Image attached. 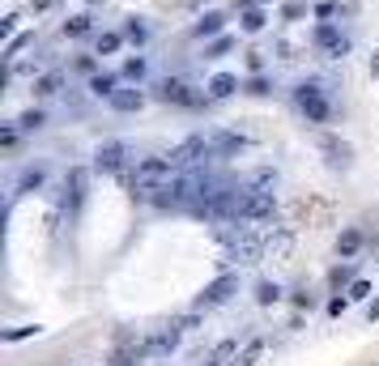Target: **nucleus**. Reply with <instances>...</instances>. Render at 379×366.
<instances>
[{
	"label": "nucleus",
	"mask_w": 379,
	"mask_h": 366,
	"mask_svg": "<svg viewBox=\"0 0 379 366\" xmlns=\"http://www.w3.org/2000/svg\"><path fill=\"white\" fill-rule=\"evenodd\" d=\"M226 226H230V230H222V247H226V255H230V260H239V265H256L260 251H264L260 234H251L247 226H239V230H235V222H226Z\"/></svg>",
	"instance_id": "1"
},
{
	"label": "nucleus",
	"mask_w": 379,
	"mask_h": 366,
	"mask_svg": "<svg viewBox=\"0 0 379 366\" xmlns=\"http://www.w3.org/2000/svg\"><path fill=\"white\" fill-rule=\"evenodd\" d=\"M273 213H277V196L268 192V188H251V192L239 196V213H235V222H268Z\"/></svg>",
	"instance_id": "2"
},
{
	"label": "nucleus",
	"mask_w": 379,
	"mask_h": 366,
	"mask_svg": "<svg viewBox=\"0 0 379 366\" xmlns=\"http://www.w3.org/2000/svg\"><path fill=\"white\" fill-rule=\"evenodd\" d=\"M175 179V167H171V158H141L137 162V196H145V192H158V188H167Z\"/></svg>",
	"instance_id": "3"
},
{
	"label": "nucleus",
	"mask_w": 379,
	"mask_h": 366,
	"mask_svg": "<svg viewBox=\"0 0 379 366\" xmlns=\"http://www.w3.org/2000/svg\"><path fill=\"white\" fill-rule=\"evenodd\" d=\"M209 153H213V141H209V136H188V141H179V145L167 153V158H171L175 171H196Z\"/></svg>",
	"instance_id": "4"
},
{
	"label": "nucleus",
	"mask_w": 379,
	"mask_h": 366,
	"mask_svg": "<svg viewBox=\"0 0 379 366\" xmlns=\"http://www.w3.org/2000/svg\"><path fill=\"white\" fill-rule=\"evenodd\" d=\"M298 107H303V115L311 120V124H329V115H333V107H329V98H324V90L319 85H298Z\"/></svg>",
	"instance_id": "5"
},
{
	"label": "nucleus",
	"mask_w": 379,
	"mask_h": 366,
	"mask_svg": "<svg viewBox=\"0 0 379 366\" xmlns=\"http://www.w3.org/2000/svg\"><path fill=\"white\" fill-rule=\"evenodd\" d=\"M315 47H319V56H329V60H341L345 51H350V38L333 26V22H319L315 30Z\"/></svg>",
	"instance_id": "6"
},
{
	"label": "nucleus",
	"mask_w": 379,
	"mask_h": 366,
	"mask_svg": "<svg viewBox=\"0 0 379 366\" xmlns=\"http://www.w3.org/2000/svg\"><path fill=\"white\" fill-rule=\"evenodd\" d=\"M153 94L162 98V102H175V107H196V94H192V85L188 81H179V77H162L158 85H153Z\"/></svg>",
	"instance_id": "7"
},
{
	"label": "nucleus",
	"mask_w": 379,
	"mask_h": 366,
	"mask_svg": "<svg viewBox=\"0 0 379 366\" xmlns=\"http://www.w3.org/2000/svg\"><path fill=\"white\" fill-rule=\"evenodd\" d=\"M235 290H239V277H230V273H226V277H218L213 286H205V294L196 298V307H200V311H205V307H218V302H226Z\"/></svg>",
	"instance_id": "8"
},
{
	"label": "nucleus",
	"mask_w": 379,
	"mask_h": 366,
	"mask_svg": "<svg viewBox=\"0 0 379 366\" xmlns=\"http://www.w3.org/2000/svg\"><path fill=\"white\" fill-rule=\"evenodd\" d=\"M94 167H98V171H120V167H124V145H120V141H106V145H98V153H94Z\"/></svg>",
	"instance_id": "9"
},
{
	"label": "nucleus",
	"mask_w": 379,
	"mask_h": 366,
	"mask_svg": "<svg viewBox=\"0 0 379 366\" xmlns=\"http://www.w3.org/2000/svg\"><path fill=\"white\" fill-rule=\"evenodd\" d=\"M175 345H179V328H175V324H171V328H158V332L145 341V349H149V353H171Z\"/></svg>",
	"instance_id": "10"
},
{
	"label": "nucleus",
	"mask_w": 379,
	"mask_h": 366,
	"mask_svg": "<svg viewBox=\"0 0 379 366\" xmlns=\"http://www.w3.org/2000/svg\"><path fill=\"white\" fill-rule=\"evenodd\" d=\"M239 90V77L235 73H213L209 77V98H230Z\"/></svg>",
	"instance_id": "11"
},
{
	"label": "nucleus",
	"mask_w": 379,
	"mask_h": 366,
	"mask_svg": "<svg viewBox=\"0 0 379 366\" xmlns=\"http://www.w3.org/2000/svg\"><path fill=\"white\" fill-rule=\"evenodd\" d=\"M141 102H145L141 90H116V94H111V107H116V111H141Z\"/></svg>",
	"instance_id": "12"
},
{
	"label": "nucleus",
	"mask_w": 379,
	"mask_h": 366,
	"mask_svg": "<svg viewBox=\"0 0 379 366\" xmlns=\"http://www.w3.org/2000/svg\"><path fill=\"white\" fill-rule=\"evenodd\" d=\"M116 85H120L116 73H94V77H90V94H94V98H111Z\"/></svg>",
	"instance_id": "13"
},
{
	"label": "nucleus",
	"mask_w": 379,
	"mask_h": 366,
	"mask_svg": "<svg viewBox=\"0 0 379 366\" xmlns=\"http://www.w3.org/2000/svg\"><path fill=\"white\" fill-rule=\"evenodd\" d=\"M81 200H85V171L77 167L69 171V209H81Z\"/></svg>",
	"instance_id": "14"
},
{
	"label": "nucleus",
	"mask_w": 379,
	"mask_h": 366,
	"mask_svg": "<svg viewBox=\"0 0 379 366\" xmlns=\"http://www.w3.org/2000/svg\"><path fill=\"white\" fill-rule=\"evenodd\" d=\"M213 149H218V153H235V149H243V136L239 132H218V136H213Z\"/></svg>",
	"instance_id": "15"
},
{
	"label": "nucleus",
	"mask_w": 379,
	"mask_h": 366,
	"mask_svg": "<svg viewBox=\"0 0 379 366\" xmlns=\"http://www.w3.org/2000/svg\"><path fill=\"white\" fill-rule=\"evenodd\" d=\"M358 247H362V234H358V230H345V234L337 239V251H341L345 260H350V255H358Z\"/></svg>",
	"instance_id": "16"
},
{
	"label": "nucleus",
	"mask_w": 379,
	"mask_h": 366,
	"mask_svg": "<svg viewBox=\"0 0 379 366\" xmlns=\"http://www.w3.org/2000/svg\"><path fill=\"white\" fill-rule=\"evenodd\" d=\"M218 30H222V13H205L196 22V38H209V34H218Z\"/></svg>",
	"instance_id": "17"
},
{
	"label": "nucleus",
	"mask_w": 379,
	"mask_h": 366,
	"mask_svg": "<svg viewBox=\"0 0 379 366\" xmlns=\"http://www.w3.org/2000/svg\"><path fill=\"white\" fill-rule=\"evenodd\" d=\"M60 85H64V77H60V73H47V77H39V81H34V94H43V98H47V94H60Z\"/></svg>",
	"instance_id": "18"
},
{
	"label": "nucleus",
	"mask_w": 379,
	"mask_h": 366,
	"mask_svg": "<svg viewBox=\"0 0 379 366\" xmlns=\"http://www.w3.org/2000/svg\"><path fill=\"white\" fill-rule=\"evenodd\" d=\"M264 22H268V13H264V9H256V5H251V9L243 13V30H247V34H256V30H264Z\"/></svg>",
	"instance_id": "19"
},
{
	"label": "nucleus",
	"mask_w": 379,
	"mask_h": 366,
	"mask_svg": "<svg viewBox=\"0 0 379 366\" xmlns=\"http://www.w3.org/2000/svg\"><path fill=\"white\" fill-rule=\"evenodd\" d=\"M90 30H94L90 17H69V22H64V34H69V38H85Z\"/></svg>",
	"instance_id": "20"
},
{
	"label": "nucleus",
	"mask_w": 379,
	"mask_h": 366,
	"mask_svg": "<svg viewBox=\"0 0 379 366\" xmlns=\"http://www.w3.org/2000/svg\"><path fill=\"white\" fill-rule=\"evenodd\" d=\"M277 298H282V290H277L273 281H260V286H256V302L268 307V302H277Z\"/></svg>",
	"instance_id": "21"
},
{
	"label": "nucleus",
	"mask_w": 379,
	"mask_h": 366,
	"mask_svg": "<svg viewBox=\"0 0 379 366\" xmlns=\"http://www.w3.org/2000/svg\"><path fill=\"white\" fill-rule=\"evenodd\" d=\"M260 353H264V341H251V345L239 353V362H235V366H256V358H260Z\"/></svg>",
	"instance_id": "22"
},
{
	"label": "nucleus",
	"mask_w": 379,
	"mask_h": 366,
	"mask_svg": "<svg viewBox=\"0 0 379 366\" xmlns=\"http://www.w3.org/2000/svg\"><path fill=\"white\" fill-rule=\"evenodd\" d=\"M120 34H98V56H111V51H120Z\"/></svg>",
	"instance_id": "23"
},
{
	"label": "nucleus",
	"mask_w": 379,
	"mask_h": 366,
	"mask_svg": "<svg viewBox=\"0 0 379 366\" xmlns=\"http://www.w3.org/2000/svg\"><path fill=\"white\" fill-rule=\"evenodd\" d=\"M18 128H22V132H34V128H43V111H26V115L18 120Z\"/></svg>",
	"instance_id": "24"
},
{
	"label": "nucleus",
	"mask_w": 379,
	"mask_h": 366,
	"mask_svg": "<svg viewBox=\"0 0 379 366\" xmlns=\"http://www.w3.org/2000/svg\"><path fill=\"white\" fill-rule=\"evenodd\" d=\"M26 43H30V34H18V38H9V47H5V60H18Z\"/></svg>",
	"instance_id": "25"
},
{
	"label": "nucleus",
	"mask_w": 379,
	"mask_h": 366,
	"mask_svg": "<svg viewBox=\"0 0 379 366\" xmlns=\"http://www.w3.org/2000/svg\"><path fill=\"white\" fill-rule=\"evenodd\" d=\"M39 183H43V171H26L22 175V192H34Z\"/></svg>",
	"instance_id": "26"
},
{
	"label": "nucleus",
	"mask_w": 379,
	"mask_h": 366,
	"mask_svg": "<svg viewBox=\"0 0 379 366\" xmlns=\"http://www.w3.org/2000/svg\"><path fill=\"white\" fill-rule=\"evenodd\" d=\"M39 332H43V328L30 324V328H13V332H5V341H26V337H39Z\"/></svg>",
	"instance_id": "27"
},
{
	"label": "nucleus",
	"mask_w": 379,
	"mask_h": 366,
	"mask_svg": "<svg viewBox=\"0 0 379 366\" xmlns=\"http://www.w3.org/2000/svg\"><path fill=\"white\" fill-rule=\"evenodd\" d=\"M124 73H128L132 81H137V77H145V60H141V56H137V60H128V64H124Z\"/></svg>",
	"instance_id": "28"
},
{
	"label": "nucleus",
	"mask_w": 379,
	"mask_h": 366,
	"mask_svg": "<svg viewBox=\"0 0 379 366\" xmlns=\"http://www.w3.org/2000/svg\"><path fill=\"white\" fill-rule=\"evenodd\" d=\"M226 51H230V38H218V43H213V47H209V60H218V56H226Z\"/></svg>",
	"instance_id": "29"
},
{
	"label": "nucleus",
	"mask_w": 379,
	"mask_h": 366,
	"mask_svg": "<svg viewBox=\"0 0 379 366\" xmlns=\"http://www.w3.org/2000/svg\"><path fill=\"white\" fill-rule=\"evenodd\" d=\"M124 34H128L132 43H145V26H141V22H128V30H124Z\"/></svg>",
	"instance_id": "30"
},
{
	"label": "nucleus",
	"mask_w": 379,
	"mask_h": 366,
	"mask_svg": "<svg viewBox=\"0 0 379 366\" xmlns=\"http://www.w3.org/2000/svg\"><path fill=\"white\" fill-rule=\"evenodd\" d=\"M366 294H371V281H354L350 286V298H366Z\"/></svg>",
	"instance_id": "31"
},
{
	"label": "nucleus",
	"mask_w": 379,
	"mask_h": 366,
	"mask_svg": "<svg viewBox=\"0 0 379 366\" xmlns=\"http://www.w3.org/2000/svg\"><path fill=\"white\" fill-rule=\"evenodd\" d=\"M13 30H18V17H5V26H0V38H13Z\"/></svg>",
	"instance_id": "32"
},
{
	"label": "nucleus",
	"mask_w": 379,
	"mask_h": 366,
	"mask_svg": "<svg viewBox=\"0 0 379 366\" xmlns=\"http://www.w3.org/2000/svg\"><path fill=\"white\" fill-rule=\"evenodd\" d=\"M51 5H56V0H30V9H39V13H43V9H51Z\"/></svg>",
	"instance_id": "33"
},
{
	"label": "nucleus",
	"mask_w": 379,
	"mask_h": 366,
	"mask_svg": "<svg viewBox=\"0 0 379 366\" xmlns=\"http://www.w3.org/2000/svg\"><path fill=\"white\" fill-rule=\"evenodd\" d=\"M371 320H379V302H375V307H371Z\"/></svg>",
	"instance_id": "34"
},
{
	"label": "nucleus",
	"mask_w": 379,
	"mask_h": 366,
	"mask_svg": "<svg viewBox=\"0 0 379 366\" xmlns=\"http://www.w3.org/2000/svg\"><path fill=\"white\" fill-rule=\"evenodd\" d=\"M188 5H196V0H188Z\"/></svg>",
	"instance_id": "35"
}]
</instances>
